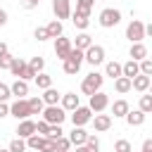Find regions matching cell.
<instances>
[{
	"mask_svg": "<svg viewBox=\"0 0 152 152\" xmlns=\"http://www.w3.org/2000/svg\"><path fill=\"white\" fill-rule=\"evenodd\" d=\"M102 81H104V76L102 74H97V71H90L86 78H83V83H81V93L83 95H95V93H100L102 90Z\"/></svg>",
	"mask_w": 152,
	"mask_h": 152,
	"instance_id": "1",
	"label": "cell"
},
{
	"mask_svg": "<svg viewBox=\"0 0 152 152\" xmlns=\"http://www.w3.org/2000/svg\"><path fill=\"white\" fill-rule=\"evenodd\" d=\"M66 119V112L59 104H45L43 109V121H48L50 126H62V121Z\"/></svg>",
	"mask_w": 152,
	"mask_h": 152,
	"instance_id": "2",
	"label": "cell"
},
{
	"mask_svg": "<svg viewBox=\"0 0 152 152\" xmlns=\"http://www.w3.org/2000/svg\"><path fill=\"white\" fill-rule=\"evenodd\" d=\"M119 21H121V12H119V10L104 7V10L100 12V26H102V28H114Z\"/></svg>",
	"mask_w": 152,
	"mask_h": 152,
	"instance_id": "3",
	"label": "cell"
},
{
	"mask_svg": "<svg viewBox=\"0 0 152 152\" xmlns=\"http://www.w3.org/2000/svg\"><path fill=\"white\" fill-rule=\"evenodd\" d=\"M126 38H128L131 43H142V38H145V24H142L140 19H133V21L126 26Z\"/></svg>",
	"mask_w": 152,
	"mask_h": 152,
	"instance_id": "4",
	"label": "cell"
},
{
	"mask_svg": "<svg viewBox=\"0 0 152 152\" xmlns=\"http://www.w3.org/2000/svg\"><path fill=\"white\" fill-rule=\"evenodd\" d=\"M10 114L17 119V121H24L31 116V109H28V100H14L10 104Z\"/></svg>",
	"mask_w": 152,
	"mask_h": 152,
	"instance_id": "5",
	"label": "cell"
},
{
	"mask_svg": "<svg viewBox=\"0 0 152 152\" xmlns=\"http://www.w3.org/2000/svg\"><path fill=\"white\" fill-rule=\"evenodd\" d=\"M88 107H90V112H95V114H100V112H104L107 107H109V95L107 93H95V95H90V102H88Z\"/></svg>",
	"mask_w": 152,
	"mask_h": 152,
	"instance_id": "6",
	"label": "cell"
},
{
	"mask_svg": "<svg viewBox=\"0 0 152 152\" xmlns=\"http://www.w3.org/2000/svg\"><path fill=\"white\" fill-rule=\"evenodd\" d=\"M83 55H86V62L93 64V66H97V64L104 62V48H102V45H95V43H93Z\"/></svg>",
	"mask_w": 152,
	"mask_h": 152,
	"instance_id": "7",
	"label": "cell"
},
{
	"mask_svg": "<svg viewBox=\"0 0 152 152\" xmlns=\"http://www.w3.org/2000/svg\"><path fill=\"white\" fill-rule=\"evenodd\" d=\"M52 12H55L57 21L69 19L71 17V0H52Z\"/></svg>",
	"mask_w": 152,
	"mask_h": 152,
	"instance_id": "8",
	"label": "cell"
},
{
	"mask_svg": "<svg viewBox=\"0 0 152 152\" xmlns=\"http://www.w3.org/2000/svg\"><path fill=\"white\" fill-rule=\"evenodd\" d=\"M74 50V45H71V40L69 38H64V36H59V38H55V55L64 62L66 57H69V52Z\"/></svg>",
	"mask_w": 152,
	"mask_h": 152,
	"instance_id": "9",
	"label": "cell"
},
{
	"mask_svg": "<svg viewBox=\"0 0 152 152\" xmlns=\"http://www.w3.org/2000/svg\"><path fill=\"white\" fill-rule=\"evenodd\" d=\"M90 119H93L90 107H76V109L71 112V124H74V126H86Z\"/></svg>",
	"mask_w": 152,
	"mask_h": 152,
	"instance_id": "10",
	"label": "cell"
},
{
	"mask_svg": "<svg viewBox=\"0 0 152 152\" xmlns=\"http://www.w3.org/2000/svg\"><path fill=\"white\" fill-rule=\"evenodd\" d=\"M90 121H93V126H95L97 133H104V131L112 128V116H109V114H102V112H100V114H95Z\"/></svg>",
	"mask_w": 152,
	"mask_h": 152,
	"instance_id": "11",
	"label": "cell"
},
{
	"mask_svg": "<svg viewBox=\"0 0 152 152\" xmlns=\"http://www.w3.org/2000/svg\"><path fill=\"white\" fill-rule=\"evenodd\" d=\"M36 133V121H31V119H24V121H19V126H17V138H31Z\"/></svg>",
	"mask_w": 152,
	"mask_h": 152,
	"instance_id": "12",
	"label": "cell"
},
{
	"mask_svg": "<svg viewBox=\"0 0 152 152\" xmlns=\"http://www.w3.org/2000/svg\"><path fill=\"white\" fill-rule=\"evenodd\" d=\"M88 135H90V133H86V128H83V126H74V131L69 133V142H71V145H76V147H81V145H86Z\"/></svg>",
	"mask_w": 152,
	"mask_h": 152,
	"instance_id": "13",
	"label": "cell"
},
{
	"mask_svg": "<svg viewBox=\"0 0 152 152\" xmlns=\"http://www.w3.org/2000/svg\"><path fill=\"white\" fill-rule=\"evenodd\" d=\"M59 102H62V109H64V112H74L76 107H81V100H78L76 93H64Z\"/></svg>",
	"mask_w": 152,
	"mask_h": 152,
	"instance_id": "14",
	"label": "cell"
},
{
	"mask_svg": "<svg viewBox=\"0 0 152 152\" xmlns=\"http://www.w3.org/2000/svg\"><path fill=\"white\" fill-rule=\"evenodd\" d=\"M10 90H12V95H14L17 100H26V95H28V83L21 81V78H17V81L10 86Z\"/></svg>",
	"mask_w": 152,
	"mask_h": 152,
	"instance_id": "15",
	"label": "cell"
},
{
	"mask_svg": "<svg viewBox=\"0 0 152 152\" xmlns=\"http://www.w3.org/2000/svg\"><path fill=\"white\" fill-rule=\"evenodd\" d=\"M131 59L133 62H142V59H147V48L142 45V43H131Z\"/></svg>",
	"mask_w": 152,
	"mask_h": 152,
	"instance_id": "16",
	"label": "cell"
},
{
	"mask_svg": "<svg viewBox=\"0 0 152 152\" xmlns=\"http://www.w3.org/2000/svg\"><path fill=\"white\" fill-rule=\"evenodd\" d=\"M150 83H152V78H150V76H142V74H138V76H135V78L131 81L133 90H138V93H147Z\"/></svg>",
	"mask_w": 152,
	"mask_h": 152,
	"instance_id": "17",
	"label": "cell"
},
{
	"mask_svg": "<svg viewBox=\"0 0 152 152\" xmlns=\"http://www.w3.org/2000/svg\"><path fill=\"white\" fill-rule=\"evenodd\" d=\"M121 69H124V76L133 81V78L140 74V62H133V59H128L126 64H121Z\"/></svg>",
	"mask_w": 152,
	"mask_h": 152,
	"instance_id": "18",
	"label": "cell"
},
{
	"mask_svg": "<svg viewBox=\"0 0 152 152\" xmlns=\"http://www.w3.org/2000/svg\"><path fill=\"white\" fill-rule=\"evenodd\" d=\"M145 116H147L145 112H140V109H133V112H128L124 119L128 121V126H142V124H145Z\"/></svg>",
	"mask_w": 152,
	"mask_h": 152,
	"instance_id": "19",
	"label": "cell"
},
{
	"mask_svg": "<svg viewBox=\"0 0 152 152\" xmlns=\"http://www.w3.org/2000/svg\"><path fill=\"white\" fill-rule=\"evenodd\" d=\"M90 45H93V38H90V36H88L86 31H81V33L76 36V43H74V48H76V50H83V52H86V50H88Z\"/></svg>",
	"mask_w": 152,
	"mask_h": 152,
	"instance_id": "20",
	"label": "cell"
},
{
	"mask_svg": "<svg viewBox=\"0 0 152 152\" xmlns=\"http://www.w3.org/2000/svg\"><path fill=\"white\" fill-rule=\"evenodd\" d=\"M128 112H131V107H128L126 100H114V104H112V114L114 116H126Z\"/></svg>",
	"mask_w": 152,
	"mask_h": 152,
	"instance_id": "21",
	"label": "cell"
},
{
	"mask_svg": "<svg viewBox=\"0 0 152 152\" xmlns=\"http://www.w3.org/2000/svg\"><path fill=\"white\" fill-rule=\"evenodd\" d=\"M93 5H95V0H76V14L90 17V12H93Z\"/></svg>",
	"mask_w": 152,
	"mask_h": 152,
	"instance_id": "22",
	"label": "cell"
},
{
	"mask_svg": "<svg viewBox=\"0 0 152 152\" xmlns=\"http://www.w3.org/2000/svg\"><path fill=\"white\" fill-rule=\"evenodd\" d=\"M45 28H48V36H50V38H59V36L64 33V26H62V21H57V19H52V21H50Z\"/></svg>",
	"mask_w": 152,
	"mask_h": 152,
	"instance_id": "23",
	"label": "cell"
},
{
	"mask_svg": "<svg viewBox=\"0 0 152 152\" xmlns=\"http://www.w3.org/2000/svg\"><path fill=\"white\" fill-rule=\"evenodd\" d=\"M131 88H133V86H131V78H126V76L114 78V90H116V93H121V95H124V93H128Z\"/></svg>",
	"mask_w": 152,
	"mask_h": 152,
	"instance_id": "24",
	"label": "cell"
},
{
	"mask_svg": "<svg viewBox=\"0 0 152 152\" xmlns=\"http://www.w3.org/2000/svg\"><path fill=\"white\" fill-rule=\"evenodd\" d=\"M71 21H74V26H76L78 31H86V28L90 26V19L83 17V14H76V12H71Z\"/></svg>",
	"mask_w": 152,
	"mask_h": 152,
	"instance_id": "25",
	"label": "cell"
},
{
	"mask_svg": "<svg viewBox=\"0 0 152 152\" xmlns=\"http://www.w3.org/2000/svg\"><path fill=\"white\" fill-rule=\"evenodd\" d=\"M104 74H107V76H112V78H119V76H124V69H121V64H119V62H107Z\"/></svg>",
	"mask_w": 152,
	"mask_h": 152,
	"instance_id": "26",
	"label": "cell"
},
{
	"mask_svg": "<svg viewBox=\"0 0 152 152\" xmlns=\"http://www.w3.org/2000/svg\"><path fill=\"white\" fill-rule=\"evenodd\" d=\"M40 97H43V102H45V104H57V102L62 100V95H59L55 88H48V90H45Z\"/></svg>",
	"mask_w": 152,
	"mask_h": 152,
	"instance_id": "27",
	"label": "cell"
},
{
	"mask_svg": "<svg viewBox=\"0 0 152 152\" xmlns=\"http://www.w3.org/2000/svg\"><path fill=\"white\" fill-rule=\"evenodd\" d=\"M28 109H31V114H43V109H45L43 97H28Z\"/></svg>",
	"mask_w": 152,
	"mask_h": 152,
	"instance_id": "28",
	"label": "cell"
},
{
	"mask_svg": "<svg viewBox=\"0 0 152 152\" xmlns=\"http://www.w3.org/2000/svg\"><path fill=\"white\" fill-rule=\"evenodd\" d=\"M33 81H36V86H38L40 90H48V88H52V76H48V74H38Z\"/></svg>",
	"mask_w": 152,
	"mask_h": 152,
	"instance_id": "29",
	"label": "cell"
},
{
	"mask_svg": "<svg viewBox=\"0 0 152 152\" xmlns=\"http://www.w3.org/2000/svg\"><path fill=\"white\" fill-rule=\"evenodd\" d=\"M43 142H45V138H43V135H38V133H33L31 138H26V147H31V150H36V152L40 150V145H43Z\"/></svg>",
	"mask_w": 152,
	"mask_h": 152,
	"instance_id": "30",
	"label": "cell"
},
{
	"mask_svg": "<svg viewBox=\"0 0 152 152\" xmlns=\"http://www.w3.org/2000/svg\"><path fill=\"white\" fill-rule=\"evenodd\" d=\"M138 109H140V112H145V114H150V112H152V95H150V93H147V95H140Z\"/></svg>",
	"mask_w": 152,
	"mask_h": 152,
	"instance_id": "31",
	"label": "cell"
},
{
	"mask_svg": "<svg viewBox=\"0 0 152 152\" xmlns=\"http://www.w3.org/2000/svg\"><path fill=\"white\" fill-rule=\"evenodd\" d=\"M26 64H28V62H24L21 57H14V59H12V66H10V71H12V74L19 78V74L24 71V66H26Z\"/></svg>",
	"mask_w": 152,
	"mask_h": 152,
	"instance_id": "32",
	"label": "cell"
},
{
	"mask_svg": "<svg viewBox=\"0 0 152 152\" xmlns=\"http://www.w3.org/2000/svg\"><path fill=\"white\" fill-rule=\"evenodd\" d=\"M28 66H31V69H33L36 74H40V71L45 69V59H43L40 55H38V57H31V62H28Z\"/></svg>",
	"mask_w": 152,
	"mask_h": 152,
	"instance_id": "33",
	"label": "cell"
},
{
	"mask_svg": "<svg viewBox=\"0 0 152 152\" xmlns=\"http://www.w3.org/2000/svg\"><path fill=\"white\" fill-rule=\"evenodd\" d=\"M7 150H10V152H24V150H26V140H24V138H14Z\"/></svg>",
	"mask_w": 152,
	"mask_h": 152,
	"instance_id": "34",
	"label": "cell"
},
{
	"mask_svg": "<svg viewBox=\"0 0 152 152\" xmlns=\"http://www.w3.org/2000/svg\"><path fill=\"white\" fill-rule=\"evenodd\" d=\"M78 69H81V64H76L74 59H64V74L74 76V74H78Z\"/></svg>",
	"mask_w": 152,
	"mask_h": 152,
	"instance_id": "35",
	"label": "cell"
},
{
	"mask_svg": "<svg viewBox=\"0 0 152 152\" xmlns=\"http://www.w3.org/2000/svg\"><path fill=\"white\" fill-rule=\"evenodd\" d=\"M114 152H133V145H131L128 140H124V138H121V140H116V142H114Z\"/></svg>",
	"mask_w": 152,
	"mask_h": 152,
	"instance_id": "36",
	"label": "cell"
},
{
	"mask_svg": "<svg viewBox=\"0 0 152 152\" xmlns=\"http://www.w3.org/2000/svg\"><path fill=\"white\" fill-rule=\"evenodd\" d=\"M36 76H38V74H36V71H33V69H31L28 64H26V66H24V71L19 74V78H21V81H26V83H28V81H33Z\"/></svg>",
	"mask_w": 152,
	"mask_h": 152,
	"instance_id": "37",
	"label": "cell"
},
{
	"mask_svg": "<svg viewBox=\"0 0 152 152\" xmlns=\"http://www.w3.org/2000/svg\"><path fill=\"white\" fill-rule=\"evenodd\" d=\"M45 138H50V140H59V138H64V131H62V126H50V133H48Z\"/></svg>",
	"mask_w": 152,
	"mask_h": 152,
	"instance_id": "38",
	"label": "cell"
},
{
	"mask_svg": "<svg viewBox=\"0 0 152 152\" xmlns=\"http://www.w3.org/2000/svg\"><path fill=\"white\" fill-rule=\"evenodd\" d=\"M140 74L152 78V59H142V62H140Z\"/></svg>",
	"mask_w": 152,
	"mask_h": 152,
	"instance_id": "39",
	"label": "cell"
},
{
	"mask_svg": "<svg viewBox=\"0 0 152 152\" xmlns=\"http://www.w3.org/2000/svg\"><path fill=\"white\" fill-rule=\"evenodd\" d=\"M55 145H57V152H69V147H71L69 138H59V140H55Z\"/></svg>",
	"mask_w": 152,
	"mask_h": 152,
	"instance_id": "40",
	"label": "cell"
},
{
	"mask_svg": "<svg viewBox=\"0 0 152 152\" xmlns=\"http://www.w3.org/2000/svg\"><path fill=\"white\" fill-rule=\"evenodd\" d=\"M38 152H57V145H55V140L45 138V142L40 145V150H38Z\"/></svg>",
	"mask_w": 152,
	"mask_h": 152,
	"instance_id": "41",
	"label": "cell"
},
{
	"mask_svg": "<svg viewBox=\"0 0 152 152\" xmlns=\"http://www.w3.org/2000/svg\"><path fill=\"white\" fill-rule=\"evenodd\" d=\"M36 133H40V135L45 138V135L50 133V124H48V121H38V124H36Z\"/></svg>",
	"mask_w": 152,
	"mask_h": 152,
	"instance_id": "42",
	"label": "cell"
},
{
	"mask_svg": "<svg viewBox=\"0 0 152 152\" xmlns=\"http://www.w3.org/2000/svg\"><path fill=\"white\" fill-rule=\"evenodd\" d=\"M10 95H12V90H10V86H5V83H0V102H7V100H10Z\"/></svg>",
	"mask_w": 152,
	"mask_h": 152,
	"instance_id": "43",
	"label": "cell"
},
{
	"mask_svg": "<svg viewBox=\"0 0 152 152\" xmlns=\"http://www.w3.org/2000/svg\"><path fill=\"white\" fill-rule=\"evenodd\" d=\"M33 36H36L38 40H48V38H50V36H48V28H45V26H38V28L33 31Z\"/></svg>",
	"mask_w": 152,
	"mask_h": 152,
	"instance_id": "44",
	"label": "cell"
},
{
	"mask_svg": "<svg viewBox=\"0 0 152 152\" xmlns=\"http://www.w3.org/2000/svg\"><path fill=\"white\" fill-rule=\"evenodd\" d=\"M12 59H14V57H12L10 52L2 55V57H0V69H10V66H12Z\"/></svg>",
	"mask_w": 152,
	"mask_h": 152,
	"instance_id": "45",
	"label": "cell"
},
{
	"mask_svg": "<svg viewBox=\"0 0 152 152\" xmlns=\"http://www.w3.org/2000/svg\"><path fill=\"white\" fill-rule=\"evenodd\" d=\"M19 5H21L24 10H36V7L40 5V0H19Z\"/></svg>",
	"mask_w": 152,
	"mask_h": 152,
	"instance_id": "46",
	"label": "cell"
},
{
	"mask_svg": "<svg viewBox=\"0 0 152 152\" xmlns=\"http://www.w3.org/2000/svg\"><path fill=\"white\" fill-rule=\"evenodd\" d=\"M86 145H88L90 150H100V140H97V135H88V140H86Z\"/></svg>",
	"mask_w": 152,
	"mask_h": 152,
	"instance_id": "47",
	"label": "cell"
},
{
	"mask_svg": "<svg viewBox=\"0 0 152 152\" xmlns=\"http://www.w3.org/2000/svg\"><path fill=\"white\" fill-rule=\"evenodd\" d=\"M7 114H10V104L7 102H0V119H5Z\"/></svg>",
	"mask_w": 152,
	"mask_h": 152,
	"instance_id": "48",
	"label": "cell"
},
{
	"mask_svg": "<svg viewBox=\"0 0 152 152\" xmlns=\"http://www.w3.org/2000/svg\"><path fill=\"white\" fill-rule=\"evenodd\" d=\"M142 152H152V138L142 140Z\"/></svg>",
	"mask_w": 152,
	"mask_h": 152,
	"instance_id": "49",
	"label": "cell"
},
{
	"mask_svg": "<svg viewBox=\"0 0 152 152\" xmlns=\"http://www.w3.org/2000/svg\"><path fill=\"white\" fill-rule=\"evenodd\" d=\"M5 24H7V12L0 10V26H5Z\"/></svg>",
	"mask_w": 152,
	"mask_h": 152,
	"instance_id": "50",
	"label": "cell"
},
{
	"mask_svg": "<svg viewBox=\"0 0 152 152\" xmlns=\"http://www.w3.org/2000/svg\"><path fill=\"white\" fill-rule=\"evenodd\" d=\"M76 152H100V150H90L88 145H81V147H76Z\"/></svg>",
	"mask_w": 152,
	"mask_h": 152,
	"instance_id": "51",
	"label": "cell"
},
{
	"mask_svg": "<svg viewBox=\"0 0 152 152\" xmlns=\"http://www.w3.org/2000/svg\"><path fill=\"white\" fill-rule=\"evenodd\" d=\"M2 55H7V45L0 40V57H2Z\"/></svg>",
	"mask_w": 152,
	"mask_h": 152,
	"instance_id": "52",
	"label": "cell"
},
{
	"mask_svg": "<svg viewBox=\"0 0 152 152\" xmlns=\"http://www.w3.org/2000/svg\"><path fill=\"white\" fill-rule=\"evenodd\" d=\"M145 36H150V38H152V21L145 26Z\"/></svg>",
	"mask_w": 152,
	"mask_h": 152,
	"instance_id": "53",
	"label": "cell"
},
{
	"mask_svg": "<svg viewBox=\"0 0 152 152\" xmlns=\"http://www.w3.org/2000/svg\"><path fill=\"white\" fill-rule=\"evenodd\" d=\"M147 93H150V95H152V83H150V88H147Z\"/></svg>",
	"mask_w": 152,
	"mask_h": 152,
	"instance_id": "54",
	"label": "cell"
},
{
	"mask_svg": "<svg viewBox=\"0 0 152 152\" xmlns=\"http://www.w3.org/2000/svg\"><path fill=\"white\" fill-rule=\"evenodd\" d=\"M0 152H10V150H0Z\"/></svg>",
	"mask_w": 152,
	"mask_h": 152,
	"instance_id": "55",
	"label": "cell"
}]
</instances>
